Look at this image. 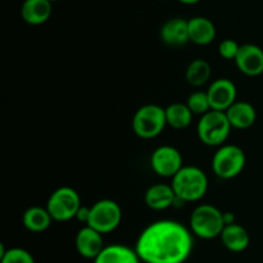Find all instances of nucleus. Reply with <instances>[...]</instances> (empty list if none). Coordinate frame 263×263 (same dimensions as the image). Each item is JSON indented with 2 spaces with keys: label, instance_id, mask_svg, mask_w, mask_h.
Instances as JSON below:
<instances>
[{
  "label": "nucleus",
  "instance_id": "1",
  "mask_svg": "<svg viewBox=\"0 0 263 263\" xmlns=\"http://www.w3.org/2000/svg\"><path fill=\"white\" fill-rule=\"evenodd\" d=\"M136 253L143 263H185L194 248V235L179 221L158 220L138 236Z\"/></svg>",
  "mask_w": 263,
  "mask_h": 263
},
{
  "label": "nucleus",
  "instance_id": "2",
  "mask_svg": "<svg viewBox=\"0 0 263 263\" xmlns=\"http://www.w3.org/2000/svg\"><path fill=\"white\" fill-rule=\"evenodd\" d=\"M171 185L180 202L194 203L204 198L210 181L202 168L197 166H184L172 177Z\"/></svg>",
  "mask_w": 263,
  "mask_h": 263
},
{
  "label": "nucleus",
  "instance_id": "3",
  "mask_svg": "<svg viewBox=\"0 0 263 263\" xmlns=\"http://www.w3.org/2000/svg\"><path fill=\"white\" fill-rule=\"evenodd\" d=\"M223 212L212 204H199L189 218V229L195 238L212 240L220 238L225 228Z\"/></svg>",
  "mask_w": 263,
  "mask_h": 263
},
{
  "label": "nucleus",
  "instance_id": "4",
  "mask_svg": "<svg viewBox=\"0 0 263 263\" xmlns=\"http://www.w3.org/2000/svg\"><path fill=\"white\" fill-rule=\"evenodd\" d=\"M231 127L230 121L225 112L220 110H210L199 118L197 125V134L199 140L207 146H217L226 143L230 136Z\"/></svg>",
  "mask_w": 263,
  "mask_h": 263
},
{
  "label": "nucleus",
  "instance_id": "5",
  "mask_svg": "<svg viewBox=\"0 0 263 263\" xmlns=\"http://www.w3.org/2000/svg\"><path fill=\"white\" fill-rule=\"evenodd\" d=\"M166 126V110L158 104H144L134 113L133 131L138 138L144 140L159 136Z\"/></svg>",
  "mask_w": 263,
  "mask_h": 263
},
{
  "label": "nucleus",
  "instance_id": "6",
  "mask_svg": "<svg viewBox=\"0 0 263 263\" xmlns=\"http://www.w3.org/2000/svg\"><path fill=\"white\" fill-rule=\"evenodd\" d=\"M247 156L243 149L234 144H223L212 157V171L222 180L239 176L246 168Z\"/></svg>",
  "mask_w": 263,
  "mask_h": 263
},
{
  "label": "nucleus",
  "instance_id": "7",
  "mask_svg": "<svg viewBox=\"0 0 263 263\" xmlns=\"http://www.w3.org/2000/svg\"><path fill=\"white\" fill-rule=\"evenodd\" d=\"M81 205V198L73 187L61 186L50 194L46 202V210L54 221L67 222L76 218Z\"/></svg>",
  "mask_w": 263,
  "mask_h": 263
},
{
  "label": "nucleus",
  "instance_id": "8",
  "mask_svg": "<svg viewBox=\"0 0 263 263\" xmlns=\"http://www.w3.org/2000/svg\"><path fill=\"white\" fill-rule=\"evenodd\" d=\"M122 221V210L116 200L100 199L90 207L89 221L86 225L98 233L109 234L115 231Z\"/></svg>",
  "mask_w": 263,
  "mask_h": 263
},
{
  "label": "nucleus",
  "instance_id": "9",
  "mask_svg": "<svg viewBox=\"0 0 263 263\" xmlns=\"http://www.w3.org/2000/svg\"><path fill=\"white\" fill-rule=\"evenodd\" d=\"M151 167L158 176L172 179L184 167V161L179 149L172 145H162L152 153Z\"/></svg>",
  "mask_w": 263,
  "mask_h": 263
},
{
  "label": "nucleus",
  "instance_id": "10",
  "mask_svg": "<svg viewBox=\"0 0 263 263\" xmlns=\"http://www.w3.org/2000/svg\"><path fill=\"white\" fill-rule=\"evenodd\" d=\"M212 110L226 112L238 97V87L230 79H217L212 81L205 90Z\"/></svg>",
  "mask_w": 263,
  "mask_h": 263
},
{
  "label": "nucleus",
  "instance_id": "11",
  "mask_svg": "<svg viewBox=\"0 0 263 263\" xmlns=\"http://www.w3.org/2000/svg\"><path fill=\"white\" fill-rule=\"evenodd\" d=\"M234 62L239 71L246 76H261L263 73V49L256 44H243Z\"/></svg>",
  "mask_w": 263,
  "mask_h": 263
},
{
  "label": "nucleus",
  "instance_id": "12",
  "mask_svg": "<svg viewBox=\"0 0 263 263\" xmlns=\"http://www.w3.org/2000/svg\"><path fill=\"white\" fill-rule=\"evenodd\" d=\"M74 246H76L77 253L82 258L92 259V261L99 256L100 252L105 247L103 234L98 233L97 230H94V229H91L87 225L80 229L79 233L76 234Z\"/></svg>",
  "mask_w": 263,
  "mask_h": 263
},
{
  "label": "nucleus",
  "instance_id": "13",
  "mask_svg": "<svg viewBox=\"0 0 263 263\" xmlns=\"http://www.w3.org/2000/svg\"><path fill=\"white\" fill-rule=\"evenodd\" d=\"M144 202L146 207L153 211H164L177 203V197L175 194L172 185L153 184L146 189L144 194Z\"/></svg>",
  "mask_w": 263,
  "mask_h": 263
},
{
  "label": "nucleus",
  "instance_id": "14",
  "mask_svg": "<svg viewBox=\"0 0 263 263\" xmlns=\"http://www.w3.org/2000/svg\"><path fill=\"white\" fill-rule=\"evenodd\" d=\"M187 30H189V41L195 45H210L215 41L217 30L210 18L193 17L187 20Z\"/></svg>",
  "mask_w": 263,
  "mask_h": 263
},
{
  "label": "nucleus",
  "instance_id": "15",
  "mask_svg": "<svg viewBox=\"0 0 263 263\" xmlns=\"http://www.w3.org/2000/svg\"><path fill=\"white\" fill-rule=\"evenodd\" d=\"M225 113L230 121L231 127L236 130H247L257 121L256 108L246 100H236Z\"/></svg>",
  "mask_w": 263,
  "mask_h": 263
},
{
  "label": "nucleus",
  "instance_id": "16",
  "mask_svg": "<svg viewBox=\"0 0 263 263\" xmlns=\"http://www.w3.org/2000/svg\"><path fill=\"white\" fill-rule=\"evenodd\" d=\"M51 12L53 3L49 0H25L21 7V17L31 26H40L48 22Z\"/></svg>",
  "mask_w": 263,
  "mask_h": 263
},
{
  "label": "nucleus",
  "instance_id": "17",
  "mask_svg": "<svg viewBox=\"0 0 263 263\" xmlns=\"http://www.w3.org/2000/svg\"><path fill=\"white\" fill-rule=\"evenodd\" d=\"M161 40L168 46H182L189 43V30L187 20L184 18H171L162 25L159 31Z\"/></svg>",
  "mask_w": 263,
  "mask_h": 263
},
{
  "label": "nucleus",
  "instance_id": "18",
  "mask_svg": "<svg viewBox=\"0 0 263 263\" xmlns=\"http://www.w3.org/2000/svg\"><path fill=\"white\" fill-rule=\"evenodd\" d=\"M221 243L228 251L233 253H241L246 251L251 243V235L244 226L239 223L226 225L220 235Z\"/></svg>",
  "mask_w": 263,
  "mask_h": 263
},
{
  "label": "nucleus",
  "instance_id": "19",
  "mask_svg": "<svg viewBox=\"0 0 263 263\" xmlns=\"http://www.w3.org/2000/svg\"><path fill=\"white\" fill-rule=\"evenodd\" d=\"M94 263H143L136 253L135 248L125 244H110L105 246L99 256L92 261Z\"/></svg>",
  "mask_w": 263,
  "mask_h": 263
},
{
  "label": "nucleus",
  "instance_id": "20",
  "mask_svg": "<svg viewBox=\"0 0 263 263\" xmlns=\"http://www.w3.org/2000/svg\"><path fill=\"white\" fill-rule=\"evenodd\" d=\"M53 221L46 207H40V205H32L27 208L22 216L23 226L30 233H44L50 228Z\"/></svg>",
  "mask_w": 263,
  "mask_h": 263
},
{
  "label": "nucleus",
  "instance_id": "21",
  "mask_svg": "<svg viewBox=\"0 0 263 263\" xmlns=\"http://www.w3.org/2000/svg\"><path fill=\"white\" fill-rule=\"evenodd\" d=\"M166 110V120L167 126L175 128V130H184L187 128L193 122L192 110L186 105V103H172L164 108Z\"/></svg>",
  "mask_w": 263,
  "mask_h": 263
},
{
  "label": "nucleus",
  "instance_id": "22",
  "mask_svg": "<svg viewBox=\"0 0 263 263\" xmlns=\"http://www.w3.org/2000/svg\"><path fill=\"white\" fill-rule=\"evenodd\" d=\"M212 74V68L208 61L202 58L194 59L187 64L185 69V80L194 87H202L208 84Z\"/></svg>",
  "mask_w": 263,
  "mask_h": 263
},
{
  "label": "nucleus",
  "instance_id": "23",
  "mask_svg": "<svg viewBox=\"0 0 263 263\" xmlns=\"http://www.w3.org/2000/svg\"><path fill=\"white\" fill-rule=\"evenodd\" d=\"M0 263H36L32 254L25 248L13 247L5 248L4 244H0Z\"/></svg>",
  "mask_w": 263,
  "mask_h": 263
},
{
  "label": "nucleus",
  "instance_id": "24",
  "mask_svg": "<svg viewBox=\"0 0 263 263\" xmlns=\"http://www.w3.org/2000/svg\"><path fill=\"white\" fill-rule=\"evenodd\" d=\"M186 105L192 110L194 116H204L210 110H212L208 99L207 91H194L189 95L186 100Z\"/></svg>",
  "mask_w": 263,
  "mask_h": 263
},
{
  "label": "nucleus",
  "instance_id": "25",
  "mask_svg": "<svg viewBox=\"0 0 263 263\" xmlns=\"http://www.w3.org/2000/svg\"><path fill=\"white\" fill-rule=\"evenodd\" d=\"M239 50H240V44H238L233 39H225L218 45V54L221 58L228 59V61H235Z\"/></svg>",
  "mask_w": 263,
  "mask_h": 263
},
{
  "label": "nucleus",
  "instance_id": "26",
  "mask_svg": "<svg viewBox=\"0 0 263 263\" xmlns=\"http://www.w3.org/2000/svg\"><path fill=\"white\" fill-rule=\"evenodd\" d=\"M89 216H90V207H85V205H81L80 211L77 212L76 220H79L80 222H84L85 225L89 221Z\"/></svg>",
  "mask_w": 263,
  "mask_h": 263
},
{
  "label": "nucleus",
  "instance_id": "27",
  "mask_svg": "<svg viewBox=\"0 0 263 263\" xmlns=\"http://www.w3.org/2000/svg\"><path fill=\"white\" fill-rule=\"evenodd\" d=\"M223 220H225V225H233L235 223V216L231 212H223Z\"/></svg>",
  "mask_w": 263,
  "mask_h": 263
},
{
  "label": "nucleus",
  "instance_id": "28",
  "mask_svg": "<svg viewBox=\"0 0 263 263\" xmlns=\"http://www.w3.org/2000/svg\"><path fill=\"white\" fill-rule=\"evenodd\" d=\"M177 2L182 3V4H186V5H194V4H198L200 0H177Z\"/></svg>",
  "mask_w": 263,
  "mask_h": 263
},
{
  "label": "nucleus",
  "instance_id": "29",
  "mask_svg": "<svg viewBox=\"0 0 263 263\" xmlns=\"http://www.w3.org/2000/svg\"><path fill=\"white\" fill-rule=\"evenodd\" d=\"M49 2H51V3H54V2H59V0H49Z\"/></svg>",
  "mask_w": 263,
  "mask_h": 263
}]
</instances>
